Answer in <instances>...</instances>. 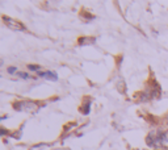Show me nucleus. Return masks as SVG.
<instances>
[{
    "instance_id": "nucleus-1",
    "label": "nucleus",
    "mask_w": 168,
    "mask_h": 150,
    "mask_svg": "<svg viewBox=\"0 0 168 150\" xmlns=\"http://www.w3.org/2000/svg\"><path fill=\"white\" fill-rule=\"evenodd\" d=\"M146 142L151 147L163 146L164 142H167V134L162 130H158V132L153 130V132H150L149 136L146 137Z\"/></svg>"
},
{
    "instance_id": "nucleus-2",
    "label": "nucleus",
    "mask_w": 168,
    "mask_h": 150,
    "mask_svg": "<svg viewBox=\"0 0 168 150\" xmlns=\"http://www.w3.org/2000/svg\"><path fill=\"white\" fill-rule=\"evenodd\" d=\"M13 108L20 112H37L40 108V104L33 101V100H20L13 103Z\"/></svg>"
},
{
    "instance_id": "nucleus-3",
    "label": "nucleus",
    "mask_w": 168,
    "mask_h": 150,
    "mask_svg": "<svg viewBox=\"0 0 168 150\" xmlns=\"http://www.w3.org/2000/svg\"><path fill=\"white\" fill-rule=\"evenodd\" d=\"M1 19H3V22L8 26V28L13 29V30H25V25L22 24V22L17 21V20H15V19H11V17H8V16H5V15L1 16Z\"/></svg>"
},
{
    "instance_id": "nucleus-4",
    "label": "nucleus",
    "mask_w": 168,
    "mask_h": 150,
    "mask_svg": "<svg viewBox=\"0 0 168 150\" xmlns=\"http://www.w3.org/2000/svg\"><path fill=\"white\" fill-rule=\"evenodd\" d=\"M96 42L95 37H79L78 45L79 46H88V45H93Z\"/></svg>"
},
{
    "instance_id": "nucleus-5",
    "label": "nucleus",
    "mask_w": 168,
    "mask_h": 150,
    "mask_svg": "<svg viewBox=\"0 0 168 150\" xmlns=\"http://www.w3.org/2000/svg\"><path fill=\"white\" fill-rule=\"evenodd\" d=\"M138 99H139V101H142V103H144V101H149V100L153 99V94H151V91L149 90H144L140 92V95L138 96Z\"/></svg>"
},
{
    "instance_id": "nucleus-6",
    "label": "nucleus",
    "mask_w": 168,
    "mask_h": 150,
    "mask_svg": "<svg viewBox=\"0 0 168 150\" xmlns=\"http://www.w3.org/2000/svg\"><path fill=\"white\" fill-rule=\"evenodd\" d=\"M40 76L42 78H46V79H50V80H58V75L53 71H40L38 72Z\"/></svg>"
},
{
    "instance_id": "nucleus-7",
    "label": "nucleus",
    "mask_w": 168,
    "mask_h": 150,
    "mask_svg": "<svg viewBox=\"0 0 168 150\" xmlns=\"http://www.w3.org/2000/svg\"><path fill=\"white\" fill-rule=\"evenodd\" d=\"M91 104H92L91 100H85L83 103V105L80 107V112L83 113V115H88V113L91 112Z\"/></svg>"
},
{
    "instance_id": "nucleus-8",
    "label": "nucleus",
    "mask_w": 168,
    "mask_h": 150,
    "mask_svg": "<svg viewBox=\"0 0 168 150\" xmlns=\"http://www.w3.org/2000/svg\"><path fill=\"white\" fill-rule=\"evenodd\" d=\"M116 86H117V88L120 90L121 94H125V92H126V86H125V83L122 80H118V83H117Z\"/></svg>"
},
{
    "instance_id": "nucleus-9",
    "label": "nucleus",
    "mask_w": 168,
    "mask_h": 150,
    "mask_svg": "<svg viewBox=\"0 0 168 150\" xmlns=\"http://www.w3.org/2000/svg\"><path fill=\"white\" fill-rule=\"evenodd\" d=\"M28 69H29V70H32V71H37V72H40L41 66H38V65H28Z\"/></svg>"
},
{
    "instance_id": "nucleus-10",
    "label": "nucleus",
    "mask_w": 168,
    "mask_h": 150,
    "mask_svg": "<svg viewBox=\"0 0 168 150\" xmlns=\"http://www.w3.org/2000/svg\"><path fill=\"white\" fill-rule=\"evenodd\" d=\"M17 76H20V78H22V79H29L30 76H29V74H26V72H17Z\"/></svg>"
},
{
    "instance_id": "nucleus-11",
    "label": "nucleus",
    "mask_w": 168,
    "mask_h": 150,
    "mask_svg": "<svg viewBox=\"0 0 168 150\" xmlns=\"http://www.w3.org/2000/svg\"><path fill=\"white\" fill-rule=\"evenodd\" d=\"M16 70H17V67H15V66H9V67L7 69V71L9 72V74H17V71H16Z\"/></svg>"
},
{
    "instance_id": "nucleus-12",
    "label": "nucleus",
    "mask_w": 168,
    "mask_h": 150,
    "mask_svg": "<svg viewBox=\"0 0 168 150\" xmlns=\"http://www.w3.org/2000/svg\"><path fill=\"white\" fill-rule=\"evenodd\" d=\"M11 136H12L13 138H16V140H19L20 137H21V132H15V133H11Z\"/></svg>"
},
{
    "instance_id": "nucleus-13",
    "label": "nucleus",
    "mask_w": 168,
    "mask_h": 150,
    "mask_svg": "<svg viewBox=\"0 0 168 150\" xmlns=\"http://www.w3.org/2000/svg\"><path fill=\"white\" fill-rule=\"evenodd\" d=\"M0 133H1V136H5V134H8V130L5 128H0Z\"/></svg>"
},
{
    "instance_id": "nucleus-14",
    "label": "nucleus",
    "mask_w": 168,
    "mask_h": 150,
    "mask_svg": "<svg viewBox=\"0 0 168 150\" xmlns=\"http://www.w3.org/2000/svg\"><path fill=\"white\" fill-rule=\"evenodd\" d=\"M42 146H47V144H38V145H36V146H33L32 149H38V147H42Z\"/></svg>"
}]
</instances>
